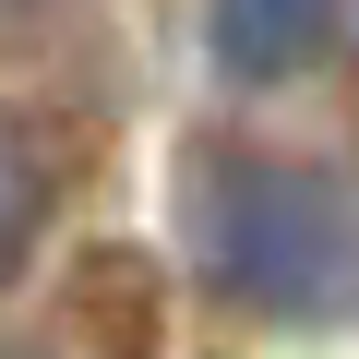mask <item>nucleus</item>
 <instances>
[{"mask_svg":"<svg viewBox=\"0 0 359 359\" xmlns=\"http://www.w3.org/2000/svg\"><path fill=\"white\" fill-rule=\"evenodd\" d=\"M0 359H48V347H25V335H0Z\"/></svg>","mask_w":359,"mask_h":359,"instance_id":"obj_5","label":"nucleus"},{"mask_svg":"<svg viewBox=\"0 0 359 359\" xmlns=\"http://www.w3.org/2000/svg\"><path fill=\"white\" fill-rule=\"evenodd\" d=\"M60 180H72L60 132L25 120V108H0V287L36 264V240H48V216H60Z\"/></svg>","mask_w":359,"mask_h":359,"instance_id":"obj_3","label":"nucleus"},{"mask_svg":"<svg viewBox=\"0 0 359 359\" xmlns=\"http://www.w3.org/2000/svg\"><path fill=\"white\" fill-rule=\"evenodd\" d=\"M347 36V0H204V60L252 96L276 84H311Z\"/></svg>","mask_w":359,"mask_h":359,"instance_id":"obj_2","label":"nucleus"},{"mask_svg":"<svg viewBox=\"0 0 359 359\" xmlns=\"http://www.w3.org/2000/svg\"><path fill=\"white\" fill-rule=\"evenodd\" d=\"M180 252L204 299L276 335L359 323V180L323 156L264 144H192L180 156Z\"/></svg>","mask_w":359,"mask_h":359,"instance_id":"obj_1","label":"nucleus"},{"mask_svg":"<svg viewBox=\"0 0 359 359\" xmlns=\"http://www.w3.org/2000/svg\"><path fill=\"white\" fill-rule=\"evenodd\" d=\"M25 13H48V0H0V25H25Z\"/></svg>","mask_w":359,"mask_h":359,"instance_id":"obj_4","label":"nucleus"}]
</instances>
